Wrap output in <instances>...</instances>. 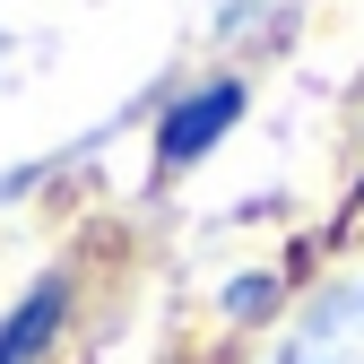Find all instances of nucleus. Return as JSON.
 Here are the masks:
<instances>
[{"instance_id": "nucleus-1", "label": "nucleus", "mask_w": 364, "mask_h": 364, "mask_svg": "<svg viewBox=\"0 0 364 364\" xmlns=\"http://www.w3.org/2000/svg\"><path fill=\"white\" fill-rule=\"evenodd\" d=\"M235 122H243V87H235V78H208L200 96H182V105L165 113V130H156V156H165V165H200V156H208V148H217Z\"/></svg>"}, {"instance_id": "nucleus-2", "label": "nucleus", "mask_w": 364, "mask_h": 364, "mask_svg": "<svg viewBox=\"0 0 364 364\" xmlns=\"http://www.w3.org/2000/svg\"><path fill=\"white\" fill-rule=\"evenodd\" d=\"M61 321H70V278H43L9 321H0V364H35L43 347L61 338Z\"/></svg>"}]
</instances>
